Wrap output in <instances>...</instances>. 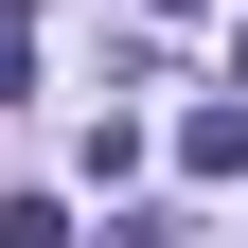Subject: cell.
<instances>
[{
    "label": "cell",
    "instance_id": "1",
    "mask_svg": "<svg viewBox=\"0 0 248 248\" xmlns=\"http://www.w3.org/2000/svg\"><path fill=\"white\" fill-rule=\"evenodd\" d=\"M177 160H195V177H248V107H195V124H177Z\"/></svg>",
    "mask_w": 248,
    "mask_h": 248
},
{
    "label": "cell",
    "instance_id": "2",
    "mask_svg": "<svg viewBox=\"0 0 248 248\" xmlns=\"http://www.w3.org/2000/svg\"><path fill=\"white\" fill-rule=\"evenodd\" d=\"M0 248H71V213L53 195H0Z\"/></svg>",
    "mask_w": 248,
    "mask_h": 248
},
{
    "label": "cell",
    "instance_id": "3",
    "mask_svg": "<svg viewBox=\"0 0 248 248\" xmlns=\"http://www.w3.org/2000/svg\"><path fill=\"white\" fill-rule=\"evenodd\" d=\"M18 71H36V0H0V89H18Z\"/></svg>",
    "mask_w": 248,
    "mask_h": 248
},
{
    "label": "cell",
    "instance_id": "4",
    "mask_svg": "<svg viewBox=\"0 0 248 248\" xmlns=\"http://www.w3.org/2000/svg\"><path fill=\"white\" fill-rule=\"evenodd\" d=\"M231 89H248V36H231Z\"/></svg>",
    "mask_w": 248,
    "mask_h": 248
},
{
    "label": "cell",
    "instance_id": "5",
    "mask_svg": "<svg viewBox=\"0 0 248 248\" xmlns=\"http://www.w3.org/2000/svg\"><path fill=\"white\" fill-rule=\"evenodd\" d=\"M160 18H195V0H160Z\"/></svg>",
    "mask_w": 248,
    "mask_h": 248
}]
</instances>
